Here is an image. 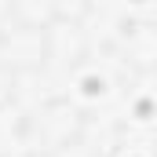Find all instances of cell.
<instances>
[{
	"instance_id": "obj_3",
	"label": "cell",
	"mask_w": 157,
	"mask_h": 157,
	"mask_svg": "<svg viewBox=\"0 0 157 157\" xmlns=\"http://www.w3.org/2000/svg\"><path fill=\"white\" fill-rule=\"evenodd\" d=\"M44 51H48V66L55 70H77L88 59V33L77 22H51L44 29Z\"/></svg>"
},
{
	"instance_id": "obj_4",
	"label": "cell",
	"mask_w": 157,
	"mask_h": 157,
	"mask_svg": "<svg viewBox=\"0 0 157 157\" xmlns=\"http://www.w3.org/2000/svg\"><path fill=\"white\" fill-rule=\"evenodd\" d=\"M4 11L7 22L15 26H33V29L51 26V0H4Z\"/></svg>"
},
{
	"instance_id": "obj_6",
	"label": "cell",
	"mask_w": 157,
	"mask_h": 157,
	"mask_svg": "<svg viewBox=\"0 0 157 157\" xmlns=\"http://www.w3.org/2000/svg\"><path fill=\"white\" fill-rule=\"evenodd\" d=\"M95 11V0H51V22H77L84 26V18Z\"/></svg>"
},
{
	"instance_id": "obj_2",
	"label": "cell",
	"mask_w": 157,
	"mask_h": 157,
	"mask_svg": "<svg viewBox=\"0 0 157 157\" xmlns=\"http://www.w3.org/2000/svg\"><path fill=\"white\" fill-rule=\"evenodd\" d=\"M44 29L7 22V29H0V70L4 73H40V70H48Z\"/></svg>"
},
{
	"instance_id": "obj_7",
	"label": "cell",
	"mask_w": 157,
	"mask_h": 157,
	"mask_svg": "<svg viewBox=\"0 0 157 157\" xmlns=\"http://www.w3.org/2000/svg\"><path fill=\"white\" fill-rule=\"evenodd\" d=\"M15 157H55V154H48V150L33 146V150H22V154H15Z\"/></svg>"
},
{
	"instance_id": "obj_1",
	"label": "cell",
	"mask_w": 157,
	"mask_h": 157,
	"mask_svg": "<svg viewBox=\"0 0 157 157\" xmlns=\"http://www.w3.org/2000/svg\"><path fill=\"white\" fill-rule=\"evenodd\" d=\"M29 132L37 135V146L48 154H62L66 146H77L84 132V113L70 99H48L29 117Z\"/></svg>"
},
{
	"instance_id": "obj_5",
	"label": "cell",
	"mask_w": 157,
	"mask_h": 157,
	"mask_svg": "<svg viewBox=\"0 0 157 157\" xmlns=\"http://www.w3.org/2000/svg\"><path fill=\"white\" fill-rule=\"evenodd\" d=\"M154 55H157V40L150 26H135V33H128V59H135L139 70H154Z\"/></svg>"
}]
</instances>
